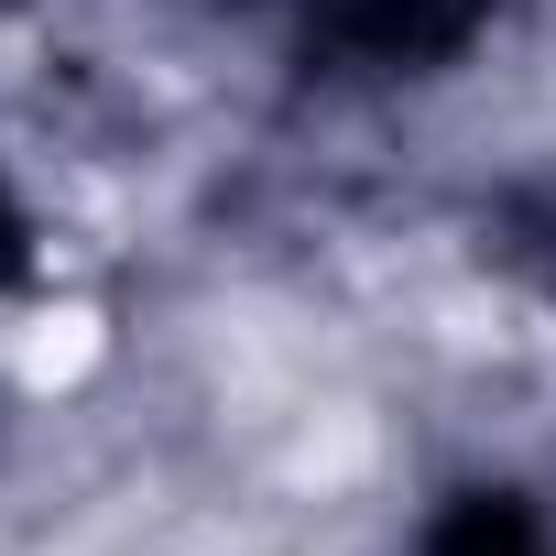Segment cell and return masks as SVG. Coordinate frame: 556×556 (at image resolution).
I'll return each mask as SVG.
<instances>
[{"instance_id":"obj_1","label":"cell","mask_w":556,"mask_h":556,"mask_svg":"<svg viewBox=\"0 0 556 556\" xmlns=\"http://www.w3.org/2000/svg\"><path fill=\"white\" fill-rule=\"evenodd\" d=\"M480 34H491V0H295V77L404 88V77H447Z\"/></svg>"},{"instance_id":"obj_2","label":"cell","mask_w":556,"mask_h":556,"mask_svg":"<svg viewBox=\"0 0 556 556\" xmlns=\"http://www.w3.org/2000/svg\"><path fill=\"white\" fill-rule=\"evenodd\" d=\"M415 556H556V523H545L534 491H513V480H469V491H447V502L426 513Z\"/></svg>"},{"instance_id":"obj_4","label":"cell","mask_w":556,"mask_h":556,"mask_svg":"<svg viewBox=\"0 0 556 556\" xmlns=\"http://www.w3.org/2000/svg\"><path fill=\"white\" fill-rule=\"evenodd\" d=\"M12 285H34V218H23L12 175H0V295H12Z\"/></svg>"},{"instance_id":"obj_3","label":"cell","mask_w":556,"mask_h":556,"mask_svg":"<svg viewBox=\"0 0 556 556\" xmlns=\"http://www.w3.org/2000/svg\"><path fill=\"white\" fill-rule=\"evenodd\" d=\"M480 251L513 273V285H534L556 306V175H513L491 207H480Z\"/></svg>"}]
</instances>
